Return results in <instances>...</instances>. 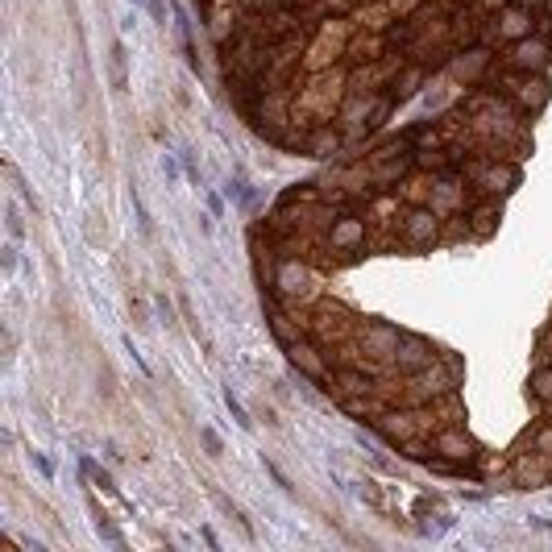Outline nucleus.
I'll use <instances>...</instances> for the list:
<instances>
[{
    "label": "nucleus",
    "instance_id": "423d86ee",
    "mask_svg": "<svg viewBox=\"0 0 552 552\" xmlns=\"http://www.w3.org/2000/svg\"><path fill=\"white\" fill-rule=\"evenodd\" d=\"M499 216H503V208H499V204H482V208L474 212V220H478L474 233H478V237H486V233L494 229V220H499Z\"/></svg>",
    "mask_w": 552,
    "mask_h": 552
},
{
    "label": "nucleus",
    "instance_id": "9b49d317",
    "mask_svg": "<svg viewBox=\"0 0 552 552\" xmlns=\"http://www.w3.org/2000/svg\"><path fill=\"white\" fill-rule=\"evenodd\" d=\"M204 445H208L212 453H220V440H216V432H208V428H204Z\"/></svg>",
    "mask_w": 552,
    "mask_h": 552
},
{
    "label": "nucleus",
    "instance_id": "7ed1b4c3",
    "mask_svg": "<svg viewBox=\"0 0 552 552\" xmlns=\"http://www.w3.org/2000/svg\"><path fill=\"white\" fill-rule=\"evenodd\" d=\"M515 100H519L523 108H544V100H548V84H544V79H523L519 92H515Z\"/></svg>",
    "mask_w": 552,
    "mask_h": 552
},
{
    "label": "nucleus",
    "instance_id": "20e7f679",
    "mask_svg": "<svg viewBox=\"0 0 552 552\" xmlns=\"http://www.w3.org/2000/svg\"><path fill=\"white\" fill-rule=\"evenodd\" d=\"M436 449L445 453V457H474V445H469L461 432H440L436 436Z\"/></svg>",
    "mask_w": 552,
    "mask_h": 552
},
{
    "label": "nucleus",
    "instance_id": "f257e3e1",
    "mask_svg": "<svg viewBox=\"0 0 552 552\" xmlns=\"http://www.w3.org/2000/svg\"><path fill=\"white\" fill-rule=\"evenodd\" d=\"M548 63V42H540V38H523V42H515V50L507 54V67H515V71H540Z\"/></svg>",
    "mask_w": 552,
    "mask_h": 552
},
{
    "label": "nucleus",
    "instance_id": "9d476101",
    "mask_svg": "<svg viewBox=\"0 0 552 552\" xmlns=\"http://www.w3.org/2000/svg\"><path fill=\"white\" fill-rule=\"evenodd\" d=\"M225 399H229V411H233V420H237V424H241V428H250V424H254V420H250V416H245V407H241V403H237V399H233V391H229V395H225Z\"/></svg>",
    "mask_w": 552,
    "mask_h": 552
},
{
    "label": "nucleus",
    "instance_id": "39448f33",
    "mask_svg": "<svg viewBox=\"0 0 552 552\" xmlns=\"http://www.w3.org/2000/svg\"><path fill=\"white\" fill-rule=\"evenodd\" d=\"M362 237H366L362 220H341V225H333V245H357Z\"/></svg>",
    "mask_w": 552,
    "mask_h": 552
},
{
    "label": "nucleus",
    "instance_id": "1a4fd4ad",
    "mask_svg": "<svg viewBox=\"0 0 552 552\" xmlns=\"http://www.w3.org/2000/svg\"><path fill=\"white\" fill-rule=\"evenodd\" d=\"M503 34H507V38L523 34V13H507V17H503Z\"/></svg>",
    "mask_w": 552,
    "mask_h": 552
},
{
    "label": "nucleus",
    "instance_id": "ddd939ff",
    "mask_svg": "<svg viewBox=\"0 0 552 552\" xmlns=\"http://www.w3.org/2000/svg\"><path fill=\"white\" fill-rule=\"evenodd\" d=\"M519 5H544V0H519Z\"/></svg>",
    "mask_w": 552,
    "mask_h": 552
},
{
    "label": "nucleus",
    "instance_id": "f03ea898",
    "mask_svg": "<svg viewBox=\"0 0 552 552\" xmlns=\"http://www.w3.org/2000/svg\"><path fill=\"white\" fill-rule=\"evenodd\" d=\"M407 237L416 241V245L432 241V237H436V212H428V208H416V212H411V220H407Z\"/></svg>",
    "mask_w": 552,
    "mask_h": 552
},
{
    "label": "nucleus",
    "instance_id": "6e6552de",
    "mask_svg": "<svg viewBox=\"0 0 552 552\" xmlns=\"http://www.w3.org/2000/svg\"><path fill=\"white\" fill-rule=\"evenodd\" d=\"M113 84L125 88V50L121 46H113Z\"/></svg>",
    "mask_w": 552,
    "mask_h": 552
},
{
    "label": "nucleus",
    "instance_id": "0eeeda50",
    "mask_svg": "<svg viewBox=\"0 0 552 552\" xmlns=\"http://www.w3.org/2000/svg\"><path fill=\"white\" fill-rule=\"evenodd\" d=\"M532 395L540 403H552V366H544V370L532 374Z\"/></svg>",
    "mask_w": 552,
    "mask_h": 552
},
{
    "label": "nucleus",
    "instance_id": "f8f14e48",
    "mask_svg": "<svg viewBox=\"0 0 552 552\" xmlns=\"http://www.w3.org/2000/svg\"><path fill=\"white\" fill-rule=\"evenodd\" d=\"M544 38H552V17H544Z\"/></svg>",
    "mask_w": 552,
    "mask_h": 552
}]
</instances>
